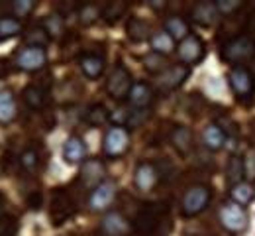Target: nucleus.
I'll use <instances>...</instances> for the list:
<instances>
[{"label": "nucleus", "instance_id": "35", "mask_svg": "<svg viewBox=\"0 0 255 236\" xmlns=\"http://www.w3.org/2000/svg\"><path fill=\"white\" fill-rule=\"evenodd\" d=\"M33 8H35V2H33V0H14V2H12V12H14L16 18L28 16Z\"/></svg>", "mask_w": 255, "mask_h": 236}, {"label": "nucleus", "instance_id": "2", "mask_svg": "<svg viewBox=\"0 0 255 236\" xmlns=\"http://www.w3.org/2000/svg\"><path fill=\"white\" fill-rule=\"evenodd\" d=\"M131 87H133V83H131V73L128 71L126 65H122V63L114 65V69H112L110 75H108V81H106V91H108V95H110L114 101H122V99H128Z\"/></svg>", "mask_w": 255, "mask_h": 236}, {"label": "nucleus", "instance_id": "9", "mask_svg": "<svg viewBox=\"0 0 255 236\" xmlns=\"http://www.w3.org/2000/svg\"><path fill=\"white\" fill-rule=\"evenodd\" d=\"M189 75H191V69L187 65H173V67L165 69L163 73H159L155 83H157L161 91H173V89L181 87L187 81Z\"/></svg>", "mask_w": 255, "mask_h": 236}, {"label": "nucleus", "instance_id": "7", "mask_svg": "<svg viewBox=\"0 0 255 236\" xmlns=\"http://www.w3.org/2000/svg\"><path fill=\"white\" fill-rule=\"evenodd\" d=\"M47 63V53L45 47H33V45H26L24 49L18 51L16 55V65L22 71H37Z\"/></svg>", "mask_w": 255, "mask_h": 236}, {"label": "nucleus", "instance_id": "18", "mask_svg": "<svg viewBox=\"0 0 255 236\" xmlns=\"http://www.w3.org/2000/svg\"><path fill=\"white\" fill-rule=\"evenodd\" d=\"M202 142H204V146L208 150L218 152V150H222L224 144H226V132L222 130L220 124H208L204 128V132H202Z\"/></svg>", "mask_w": 255, "mask_h": 236}, {"label": "nucleus", "instance_id": "33", "mask_svg": "<svg viewBox=\"0 0 255 236\" xmlns=\"http://www.w3.org/2000/svg\"><path fill=\"white\" fill-rule=\"evenodd\" d=\"M100 14H102V10H100L96 4H85V6H81V10H79L81 24H85V26L95 24L96 20L100 18Z\"/></svg>", "mask_w": 255, "mask_h": 236}, {"label": "nucleus", "instance_id": "6", "mask_svg": "<svg viewBox=\"0 0 255 236\" xmlns=\"http://www.w3.org/2000/svg\"><path fill=\"white\" fill-rule=\"evenodd\" d=\"M228 81H230V87L234 89V93L242 99L252 97L255 93V77L250 69L234 67L228 73Z\"/></svg>", "mask_w": 255, "mask_h": 236}, {"label": "nucleus", "instance_id": "1", "mask_svg": "<svg viewBox=\"0 0 255 236\" xmlns=\"http://www.w3.org/2000/svg\"><path fill=\"white\" fill-rule=\"evenodd\" d=\"M255 57V39L250 35H238L230 39L222 47V59L228 63H234L240 67V63H246Z\"/></svg>", "mask_w": 255, "mask_h": 236}, {"label": "nucleus", "instance_id": "36", "mask_svg": "<svg viewBox=\"0 0 255 236\" xmlns=\"http://www.w3.org/2000/svg\"><path fill=\"white\" fill-rule=\"evenodd\" d=\"M143 63H145V69H149V71H153V73H163L165 71V61H163V55L159 53H149L145 59H143Z\"/></svg>", "mask_w": 255, "mask_h": 236}, {"label": "nucleus", "instance_id": "34", "mask_svg": "<svg viewBox=\"0 0 255 236\" xmlns=\"http://www.w3.org/2000/svg\"><path fill=\"white\" fill-rule=\"evenodd\" d=\"M37 162H39V156H37V152L33 148L24 150L22 156H20V164H22V168L26 169V171H33V169L37 168Z\"/></svg>", "mask_w": 255, "mask_h": 236}, {"label": "nucleus", "instance_id": "10", "mask_svg": "<svg viewBox=\"0 0 255 236\" xmlns=\"http://www.w3.org/2000/svg\"><path fill=\"white\" fill-rule=\"evenodd\" d=\"M116 199V183L112 181H102L98 187H95L91 191V197H89V205L93 211H104L108 209L112 201Z\"/></svg>", "mask_w": 255, "mask_h": 236}, {"label": "nucleus", "instance_id": "17", "mask_svg": "<svg viewBox=\"0 0 255 236\" xmlns=\"http://www.w3.org/2000/svg\"><path fill=\"white\" fill-rule=\"evenodd\" d=\"M102 177H104V166L98 160H89L81 169V179L87 187H93V189L98 187L104 181Z\"/></svg>", "mask_w": 255, "mask_h": 236}, {"label": "nucleus", "instance_id": "12", "mask_svg": "<svg viewBox=\"0 0 255 236\" xmlns=\"http://www.w3.org/2000/svg\"><path fill=\"white\" fill-rule=\"evenodd\" d=\"M100 229L102 233L108 236H126L131 231V225L126 217L118 211H112V213H106L102 223H100Z\"/></svg>", "mask_w": 255, "mask_h": 236}, {"label": "nucleus", "instance_id": "21", "mask_svg": "<svg viewBox=\"0 0 255 236\" xmlns=\"http://www.w3.org/2000/svg\"><path fill=\"white\" fill-rule=\"evenodd\" d=\"M126 34L131 41L139 43V41H145L147 37L151 39V32H149V24L141 18H129L126 26Z\"/></svg>", "mask_w": 255, "mask_h": 236}, {"label": "nucleus", "instance_id": "29", "mask_svg": "<svg viewBox=\"0 0 255 236\" xmlns=\"http://www.w3.org/2000/svg\"><path fill=\"white\" fill-rule=\"evenodd\" d=\"M22 32V24L18 18H12V16H4L0 18V41L2 39H10L14 35H18Z\"/></svg>", "mask_w": 255, "mask_h": 236}, {"label": "nucleus", "instance_id": "15", "mask_svg": "<svg viewBox=\"0 0 255 236\" xmlns=\"http://www.w3.org/2000/svg\"><path fill=\"white\" fill-rule=\"evenodd\" d=\"M191 16H192V20H194L196 24H200V26H212V24L218 20L220 12H218L216 2L204 0V2H198V4L192 8Z\"/></svg>", "mask_w": 255, "mask_h": 236}, {"label": "nucleus", "instance_id": "42", "mask_svg": "<svg viewBox=\"0 0 255 236\" xmlns=\"http://www.w3.org/2000/svg\"><path fill=\"white\" fill-rule=\"evenodd\" d=\"M0 217H2V197H0Z\"/></svg>", "mask_w": 255, "mask_h": 236}, {"label": "nucleus", "instance_id": "27", "mask_svg": "<svg viewBox=\"0 0 255 236\" xmlns=\"http://www.w3.org/2000/svg\"><path fill=\"white\" fill-rule=\"evenodd\" d=\"M244 175H246V168H244V160L240 156H232L230 162H228V168H226V179L230 185H238L244 181Z\"/></svg>", "mask_w": 255, "mask_h": 236}, {"label": "nucleus", "instance_id": "13", "mask_svg": "<svg viewBox=\"0 0 255 236\" xmlns=\"http://www.w3.org/2000/svg\"><path fill=\"white\" fill-rule=\"evenodd\" d=\"M87 158V146L83 138L79 136H69L63 144V160L69 166H77Z\"/></svg>", "mask_w": 255, "mask_h": 236}, {"label": "nucleus", "instance_id": "4", "mask_svg": "<svg viewBox=\"0 0 255 236\" xmlns=\"http://www.w3.org/2000/svg\"><path fill=\"white\" fill-rule=\"evenodd\" d=\"M208 201H210V189L206 185H194L185 193L183 203H181V211L185 217H194L206 209Z\"/></svg>", "mask_w": 255, "mask_h": 236}, {"label": "nucleus", "instance_id": "32", "mask_svg": "<svg viewBox=\"0 0 255 236\" xmlns=\"http://www.w3.org/2000/svg\"><path fill=\"white\" fill-rule=\"evenodd\" d=\"M49 41V34L43 30V26H35L26 34V43L33 47H45Z\"/></svg>", "mask_w": 255, "mask_h": 236}, {"label": "nucleus", "instance_id": "8", "mask_svg": "<svg viewBox=\"0 0 255 236\" xmlns=\"http://www.w3.org/2000/svg\"><path fill=\"white\" fill-rule=\"evenodd\" d=\"M179 57L185 65L198 63L204 57V41L198 35H187L181 43H179Z\"/></svg>", "mask_w": 255, "mask_h": 236}, {"label": "nucleus", "instance_id": "39", "mask_svg": "<svg viewBox=\"0 0 255 236\" xmlns=\"http://www.w3.org/2000/svg\"><path fill=\"white\" fill-rule=\"evenodd\" d=\"M244 168H246V175L252 177V179H255V150H252V152L246 156V160H244Z\"/></svg>", "mask_w": 255, "mask_h": 236}, {"label": "nucleus", "instance_id": "28", "mask_svg": "<svg viewBox=\"0 0 255 236\" xmlns=\"http://www.w3.org/2000/svg\"><path fill=\"white\" fill-rule=\"evenodd\" d=\"M85 118H87V122L93 124V126H102V124H106V122L110 120V112H108V108H106L104 104L96 102L93 106H89Z\"/></svg>", "mask_w": 255, "mask_h": 236}, {"label": "nucleus", "instance_id": "16", "mask_svg": "<svg viewBox=\"0 0 255 236\" xmlns=\"http://www.w3.org/2000/svg\"><path fill=\"white\" fill-rule=\"evenodd\" d=\"M161 225V217L159 213L155 211V209H145V211H141L139 213V217H137V221H135V229L141 233V235H155V231L159 229Z\"/></svg>", "mask_w": 255, "mask_h": 236}, {"label": "nucleus", "instance_id": "41", "mask_svg": "<svg viewBox=\"0 0 255 236\" xmlns=\"http://www.w3.org/2000/svg\"><path fill=\"white\" fill-rule=\"evenodd\" d=\"M149 6H151V8H163V6H165V2H163V0H151V2H149Z\"/></svg>", "mask_w": 255, "mask_h": 236}, {"label": "nucleus", "instance_id": "37", "mask_svg": "<svg viewBox=\"0 0 255 236\" xmlns=\"http://www.w3.org/2000/svg\"><path fill=\"white\" fill-rule=\"evenodd\" d=\"M149 116V110L145 108V110H131L129 112V116H128V126H131V128H137L139 124H143L145 122V118Z\"/></svg>", "mask_w": 255, "mask_h": 236}, {"label": "nucleus", "instance_id": "11", "mask_svg": "<svg viewBox=\"0 0 255 236\" xmlns=\"http://www.w3.org/2000/svg\"><path fill=\"white\" fill-rule=\"evenodd\" d=\"M159 175L161 173L155 164L141 162V164L135 168V171H133V183H135L137 189H141V191H149V189H153V187L157 185Z\"/></svg>", "mask_w": 255, "mask_h": 236}, {"label": "nucleus", "instance_id": "40", "mask_svg": "<svg viewBox=\"0 0 255 236\" xmlns=\"http://www.w3.org/2000/svg\"><path fill=\"white\" fill-rule=\"evenodd\" d=\"M28 207H32V209H39V207H41V193L33 191L32 195H30V199H28Z\"/></svg>", "mask_w": 255, "mask_h": 236}, {"label": "nucleus", "instance_id": "30", "mask_svg": "<svg viewBox=\"0 0 255 236\" xmlns=\"http://www.w3.org/2000/svg\"><path fill=\"white\" fill-rule=\"evenodd\" d=\"M126 2H108L104 8H102V18L108 22V24H114V22H118L122 16H124V12H126Z\"/></svg>", "mask_w": 255, "mask_h": 236}, {"label": "nucleus", "instance_id": "22", "mask_svg": "<svg viewBox=\"0 0 255 236\" xmlns=\"http://www.w3.org/2000/svg\"><path fill=\"white\" fill-rule=\"evenodd\" d=\"M171 144H173L181 154H189L192 150V144H194L191 128H187V126H177V128L171 132Z\"/></svg>", "mask_w": 255, "mask_h": 236}, {"label": "nucleus", "instance_id": "26", "mask_svg": "<svg viewBox=\"0 0 255 236\" xmlns=\"http://www.w3.org/2000/svg\"><path fill=\"white\" fill-rule=\"evenodd\" d=\"M149 43H151L153 53H159V55H169L175 49V39L167 34L165 30L163 32H155V34L151 35Z\"/></svg>", "mask_w": 255, "mask_h": 236}, {"label": "nucleus", "instance_id": "31", "mask_svg": "<svg viewBox=\"0 0 255 236\" xmlns=\"http://www.w3.org/2000/svg\"><path fill=\"white\" fill-rule=\"evenodd\" d=\"M41 26H43V30L49 34V37H59L65 30V22L59 14H51V16H47V18L43 20Z\"/></svg>", "mask_w": 255, "mask_h": 236}, {"label": "nucleus", "instance_id": "20", "mask_svg": "<svg viewBox=\"0 0 255 236\" xmlns=\"http://www.w3.org/2000/svg\"><path fill=\"white\" fill-rule=\"evenodd\" d=\"M230 197H232V201L242 205V207L244 205H250L255 199V185L244 179L242 183L230 187Z\"/></svg>", "mask_w": 255, "mask_h": 236}, {"label": "nucleus", "instance_id": "5", "mask_svg": "<svg viewBox=\"0 0 255 236\" xmlns=\"http://www.w3.org/2000/svg\"><path fill=\"white\" fill-rule=\"evenodd\" d=\"M128 146H129V132L124 126H114L104 136L102 150H104V154L108 158H118V156H122L126 152Z\"/></svg>", "mask_w": 255, "mask_h": 236}, {"label": "nucleus", "instance_id": "23", "mask_svg": "<svg viewBox=\"0 0 255 236\" xmlns=\"http://www.w3.org/2000/svg\"><path fill=\"white\" fill-rule=\"evenodd\" d=\"M18 114V104L10 91H0V122H12Z\"/></svg>", "mask_w": 255, "mask_h": 236}, {"label": "nucleus", "instance_id": "25", "mask_svg": "<svg viewBox=\"0 0 255 236\" xmlns=\"http://www.w3.org/2000/svg\"><path fill=\"white\" fill-rule=\"evenodd\" d=\"M165 32L171 35L173 39H185L187 35H191L189 32V24L181 18V16H169L165 20Z\"/></svg>", "mask_w": 255, "mask_h": 236}, {"label": "nucleus", "instance_id": "3", "mask_svg": "<svg viewBox=\"0 0 255 236\" xmlns=\"http://www.w3.org/2000/svg\"><path fill=\"white\" fill-rule=\"evenodd\" d=\"M220 221H222L224 229L230 233H242L248 227V213L242 205L234 201H228L220 209Z\"/></svg>", "mask_w": 255, "mask_h": 236}, {"label": "nucleus", "instance_id": "14", "mask_svg": "<svg viewBox=\"0 0 255 236\" xmlns=\"http://www.w3.org/2000/svg\"><path fill=\"white\" fill-rule=\"evenodd\" d=\"M128 102L131 108L135 110H145L151 102H153V91L147 83H133L129 95H128Z\"/></svg>", "mask_w": 255, "mask_h": 236}, {"label": "nucleus", "instance_id": "38", "mask_svg": "<svg viewBox=\"0 0 255 236\" xmlns=\"http://www.w3.org/2000/svg\"><path fill=\"white\" fill-rule=\"evenodd\" d=\"M216 6H218L220 14H232L238 8H242V0H218Z\"/></svg>", "mask_w": 255, "mask_h": 236}, {"label": "nucleus", "instance_id": "19", "mask_svg": "<svg viewBox=\"0 0 255 236\" xmlns=\"http://www.w3.org/2000/svg\"><path fill=\"white\" fill-rule=\"evenodd\" d=\"M79 65H81V71L85 73V77L89 79H98L104 71V59L96 53H85L81 55L79 59Z\"/></svg>", "mask_w": 255, "mask_h": 236}, {"label": "nucleus", "instance_id": "24", "mask_svg": "<svg viewBox=\"0 0 255 236\" xmlns=\"http://www.w3.org/2000/svg\"><path fill=\"white\" fill-rule=\"evenodd\" d=\"M22 99L24 102L33 108V110H37V108H41L45 101H47V93H45V89H41V87H37V85H28L24 91H22Z\"/></svg>", "mask_w": 255, "mask_h": 236}]
</instances>
